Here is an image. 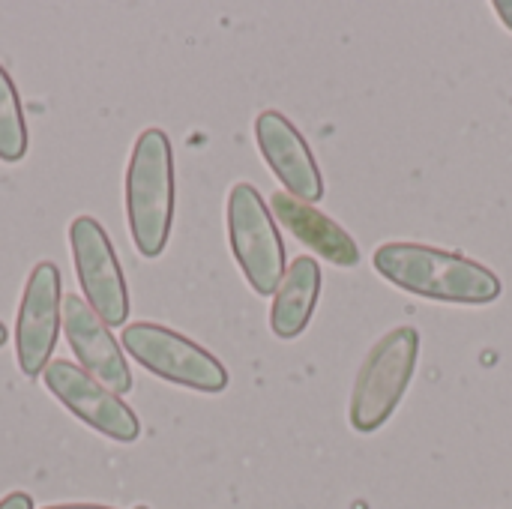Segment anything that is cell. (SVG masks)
<instances>
[{"mask_svg": "<svg viewBox=\"0 0 512 509\" xmlns=\"http://www.w3.org/2000/svg\"><path fill=\"white\" fill-rule=\"evenodd\" d=\"M0 509H33V501L27 492H9L3 501H0Z\"/></svg>", "mask_w": 512, "mask_h": 509, "instance_id": "obj_14", "label": "cell"}, {"mask_svg": "<svg viewBox=\"0 0 512 509\" xmlns=\"http://www.w3.org/2000/svg\"><path fill=\"white\" fill-rule=\"evenodd\" d=\"M372 264L390 285L432 303L489 306L504 291L498 273L486 264L426 243H381Z\"/></svg>", "mask_w": 512, "mask_h": 509, "instance_id": "obj_1", "label": "cell"}, {"mask_svg": "<svg viewBox=\"0 0 512 509\" xmlns=\"http://www.w3.org/2000/svg\"><path fill=\"white\" fill-rule=\"evenodd\" d=\"M420 363V333L414 327H396L375 342L366 354L348 405L351 429L360 435L378 432L405 399Z\"/></svg>", "mask_w": 512, "mask_h": 509, "instance_id": "obj_3", "label": "cell"}, {"mask_svg": "<svg viewBox=\"0 0 512 509\" xmlns=\"http://www.w3.org/2000/svg\"><path fill=\"white\" fill-rule=\"evenodd\" d=\"M135 509H147V507H135Z\"/></svg>", "mask_w": 512, "mask_h": 509, "instance_id": "obj_18", "label": "cell"}, {"mask_svg": "<svg viewBox=\"0 0 512 509\" xmlns=\"http://www.w3.org/2000/svg\"><path fill=\"white\" fill-rule=\"evenodd\" d=\"M27 153V123L18 90L0 63V159L21 162Z\"/></svg>", "mask_w": 512, "mask_h": 509, "instance_id": "obj_13", "label": "cell"}, {"mask_svg": "<svg viewBox=\"0 0 512 509\" xmlns=\"http://www.w3.org/2000/svg\"><path fill=\"white\" fill-rule=\"evenodd\" d=\"M321 267L315 258L300 255L297 261H291V267L285 270L276 294H273V306H270V330L279 339H297L318 306L321 297Z\"/></svg>", "mask_w": 512, "mask_h": 509, "instance_id": "obj_12", "label": "cell"}, {"mask_svg": "<svg viewBox=\"0 0 512 509\" xmlns=\"http://www.w3.org/2000/svg\"><path fill=\"white\" fill-rule=\"evenodd\" d=\"M228 240L252 291L261 297L276 294L285 276V246L273 210L252 183H234L228 192Z\"/></svg>", "mask_w": 512, "mask_h": 509, "instance_id": "obj_5", "label": "cell"}, {"mask_svg": "<svg viewBox=\"0 0 512 509\" xmlns=\"http://www.w3.org/2000/svg\"><path fill=\"white\" fill-rule=\"evenodd\" d=\"M45 509H114V507H102V504H54V507Z\"/></svg>", "mask_w": 512, "mask_h": 509, "instance_id": "obj_16", "label": "cell"}, {"mask_svg": "<svg viewBox=\"0 0 512 509\" xmlns=\"http://www.w3.org/2000/svg\"><path fill=\"white\" fill-rule=\"evenodd\" d=\"M75 273L90 309L108 324L123 327L129 315V291L108 231L93 216H75L69 225Z\"/></svg>", "mask_w": 512, "mask_h": 509, "instance_id": "obj_6", "label": "cell"}, {"mask_svg": "<svg viewBox=\"0 0 512 509\" xmlns=\"http://www.w3.org/2000/svg\"><path fill=\"white\" fill-rule=\"evenodd\" d=\"M63 330H66L69 348L75 351L87 375H93L99 384H105L117 396L132 390L129 363L123 351L117 348V339L111 336L108 324L90 309L87 300L75 294L63 297Z\"/></svg>", "mask_w": 512, "mask_h": 509, "instance_id": "obj_10", "label": "cell"}, {"mask_svg": "<svg viewBox=\"0 0 512 509\" xmlns=\"http://www.w3.org/2000/svg\"><path fill=\"white\" fill-rule=\"evenodd\" d=\"M6 339H9V333H6V327H3V321H0V348L6 345Z\"/></svg>", "mask_w": 512, "mask_h": 509, "instance_id": "obj_17", "label": "cell"}, {"mask_svg": "<svg viewBox=\"0 0 512 509\" xmlns=\"http://www.w3.org/2000/svg\"><path fill=\"white\" fill-rule=\"evenodd\" d=\"M492 9L498 12V18L504 21V27L512 30V0H495V3H492Z\"/></svg>", "mask_w": 512, "mask_h": 509, "instance_id": "obj_15", "label": "cell"}, {"mask_svg": "<svg viewBox=\"0 0 512 509\" xmlns=\"http://www.w3.org/2000/svg\"><path fill=\"white\" fill-rule=\"evenodd\" d=\"M255 141L267 168L276 174V180L285 186L291 198L303 204H315L324 198V174L312 156V147L282 111L270 108L258 114Z\"/></svg>", "mask_w": 512, "mask_h": 509, "instance_id": "obj_9", "label": "cell"}, {"mask_svg": "<svg viewBox=\"0 0 512 509\" xmlns=\"http://www.w3.org/2000/svg\"><path fill=\"white\" fill-rule=\"evenodd\" d=\"M60 327H63L60 270L54 261H39L27 276L18 318H15V360L27 378L45 372Z\"/></svg>", "mask_w": 512, "mask_h": 509, "instance_id": "obj_8", "label": "cell"}, {"mask_svg": "<svg viewBox=\"0 0 512 509\" xmlns=\"http://www.w3.org/2000/svg\"><path fill=\"white\" fill-rule=\"evenodd\" d=\"M120 342L123 351H129L141 369L168 384L198 393H222L228 387V369L210 351H204L201 345H195L171 327L135 321L123 327Z\"/></svg>", "mask_w": 512, "mask_h": 509, "instance_id": "obj_4", "label": "cell"}, {"mask_svg": "<svg viewBox=\"0 0 512 509\" xmlns=\"http://www.w3.org/2000/svg\"><path fill=\"white\" fill-rule=\"evenodd\" d=\"M270 207H273V216L285 225V231H291L306 249H312L315 255L330 261L333 267L351 270L360 264L357 240L339 222L324 216L318 207L303 204V201L291 198L288 192H276Z\"/></svg>", "mask_w": 512, "mask_h": 509, "instance_id": "obj_11", "label": "cell"}, {"mask_svg": "<svg viewBox=\"0 0 512 509\" xmlns=\"http://www.w3.org/2000/svg\"><path fill=\"white\" fill-rule=\"evenodd\" d=\"M42 381L48 393L93 432L120 444L138 441L141 423L135 411L84 369L72 366L69 360H51L42 372Z\"/></svg>", "mask_w": 512, "mask_h": 509, "instance_id": "obj_7", "label": "cell"}, {"mask_svg": "<svg viewBox=\"0 0 512 509\" xmlns=\"http://www.w3.org/2000/svg\"><path fill=\"white\" fill-rule=\"evenodd\" d=\"M126 219L132 243L144 258H159L174 222V153L162 129L135 138L126 168Z\"/></svg>", "mask_w": 512, "mask_h": 509, "instance_id": "obj_2", "label": "cell"}]
</instances>
